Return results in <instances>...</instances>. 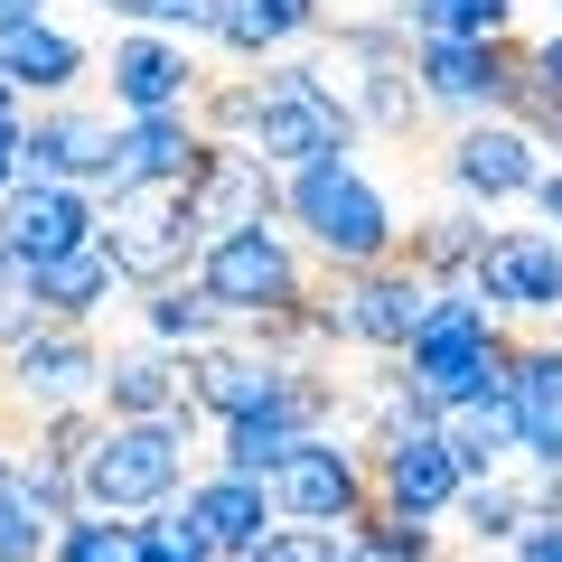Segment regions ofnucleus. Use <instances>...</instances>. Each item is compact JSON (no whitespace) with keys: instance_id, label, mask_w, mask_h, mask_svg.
Returning <instances> with one entry per match:
<instances>
[{"instance_id":"cd10ccee","label":"nucleus","mask_w":562,"mask_h":562,"mask_svg":"<svg viewBox=\"0 0 562 562\" xmlns=\"http://www.w3.org/2000/svg\"><path fill=\"white\" fill-rule=\"evenodd\" d=\"M450 516H460L469 543H516V535H525V497H516V479H469L460 497H450Z\"/></svg>"},{"instance_id":"4be33fe9","label":"nucleus","mask_w":562,"mask_h":562,"mask_svg":"<svg viewBox=\"0 0 562 562\" xmlns=\"http://www.w3.org/2000/svg\"><path fill=\"white\" fill-rule=\"evenodd\" d=\"M441 450L460 460V479H506V460H516V422H506V394L450 403V413H441Z\"/></svg>"},{"instance_id":"f3484780","label":"nucleus","mask_w":562,"mask_h":562,"mask_svg":"<svg viewBox=\"0 0 562 562\" xmlns=\"http://www.w3.org/2000/svg\"><path fill=\"white\" fill-rule=\"evenodd\" d=\"M281 384V366L262 357V347H244V338H216V347H198L188 357V422H244L262 394Z\"/></svg>"},{"instance_id":"7c9ffc66","label":"nucleus","mask_w":562,"mask_h":562,"mask_svg":"<svg viewBox=\"0 0 562 562\" xmlns=\"http://www.w3.org/2000/svg\"><path fill=\"white\" fill-rule=\"evenodd\" d=\"M347 562H441V535L431 525H357L347 535Z\"/></svg>"},{"instance_id":"f704fd0d","label":"nucleus","mask_w":562,"mask_h":562,"mask_svg":"<svg viewBox=\"0 0 562 562\" xmlns=\"http://www.w3.org/2000/svg\"><path fill=\"white\" fill-rule=\"evenodd\" d=\"M516 562H562V516H553V525H525V535H516Z\"/></svg>"},{"instance_id":"2f4dec72","label":"nucleus","mask_w":562,"mask_h":562,"mask_svg":"<svg viewBox=\"0 0 562 562\" xmlns=\"http://www.w3.org/2000/svg\"><path fill=\"white\" fill-rule=\"evenodd\" d=\"M244 562H347V535H328V525H272Z\"/></svg>"},{"instance_id":"dca6fc26","label":"nucleus","mask_w":562,"mask_h":562,"mask_svg":"<svg viewBox=\"0 0 562 562\" xmlns=\"http://www.w3.org/2000/svg\"><path fill=\"white\" fill-rule=\"evenodd\" d=\"M206 160V132L188 113H150V122H122L113 132V179H103V198L113 188H188Z\"/></svg>"},{"instance_id":"39448f33","label":"nucleus","mask_w":562,"mask_h":562,"mask_svg":"<svg viewBox=\"0 0 562 562\" xmlns=\"http://www.w3.org/2000/svg\"><path fill=\"white\" fill-rule=\"evenodd\" d=\"M262 497H272L281 525H328V535H357V525H375V487H366V450L357 441H301L291 460L262 479Z\"/></svg>"},{"instance_id":"1a4fd4ad","label":"nucleus","mask_w":562,"mask_h":562,"mask_svg":"<svg viewBox=\"0 0 562 562\" xmlns=\"http://www.w3.org/2000/svg\"><path fill=\"white\" fill-rule=\"evenodd\" d=\"M94 384H103V347L85 338V328H38L29 347H10V357H0V403H10V413H29V422L94 403Z\"/></svg>"},{"instance_id":"7ed1b4c3","label":"nucleus","mask_w":562,"mask_h":562,"mask_svg":"<svg viewBox=\"0 0 562 562\" xmlns=\"http://www.w3.org/2000/svg\"><path fill=\"white\" fill-rule=\"evenodd\" d=\"M188 487V422H103L76 469V516H160Z\"/></svg>"},{"instance_id":"c9c22d12","label":"nucleus","mask_w":562,"mask_h":562,"mask_svg":"<svg viewBox=\"0 0 562 562\" xmlns=\"http://www.w3.org/2000/svg\"><path fill=\"white\" fill-rule=\"evenodd\" d=\"M535 94L562 103V38H535Z\"/></svg>"},{"instance_id":"72a5a7b5","label":"nucleus","mask_w":562,"mask_h":562,"mask_svg":"<svg viewBox=\"0 0 562 562\" xmlns=\"http://www.w3.org/2000/svg\"><path fill=\"white\" fill-rule=\"evenodd\" d=\"M20 140H29V113H0V198L29 179V169H20Z\"/></svg>"},{"instance_id":"c85d7f7f","label":"nucleus","mask_w":562,"mask_h":562,"mask_svg":"<svg viewBox=\"0 0 562 562\" xmlns=\"http://www.w3.org/2000/svg\"><path fill=\"white\" fill-rule=\"evenodd\" d=\"M47 562H140V516H66Z\"/></svg>"},{"instance_id":"4468645a","label":"nucleus","mask_w":562,"mask_h":562,"mask_svg":"<svg viewBox=\"0 0 562 562\" xmlns=\"http://www.w3.org/2000/svg\"><path fill=\"white\" fill-rule=\"evenodd\" d=\"M94 216L103 206L85 198V188L20 179L10 198H0V244H10L20 262H57V254H76V244H94Z\"/></svg>"},{"instance_id":"f257e3e1","label":"nucleus","mask_w":562,"mask_h":562,"mask_svg":"<svg viewBox=\"0 0 562 562\" xmlns=\"http://www.w3.org/2000/svg\"><path fill=\"white\" fill-rule=\"evenodd\" d=\"M281 225H301V254L319 272H375L403 254V225L384 206V188L357 160H310L281 179Z\"/></svg>"},{"instance_id":"ea45409f","label":"nucleus","mask_w":562,"mask_h":562,"mask_svg":"<svg viewBox=\"0 0 562 562\" xmlns=\"http://www.w3.org/2000/svg\"><path fill=\"white\" fill-rule=\"evenodd\" d=\"M0 113H20V94H10V85H0Z\"/></svg>"},{"instance_id":"6e6552de","label":"nucleus","mask_w":562,"mask_h":562,"mask_svg":"<svg viewBox=\"0 0 562 562\" xmlns=\"http://www.w3.org/2000/svg\"><path fill=\"white\" fill-rule=\"evenodd\" d=\"M179 206H188V235H198V254H206V244H225V235L281 225V179L254 150H235V140H206V160H198V179L179 188Z\"/></svg>"},{"instance_id":"2eb2a0df","label":"nucleus","mask_w":562,"mask_h":562,"mask_svg":"<svg viewBox=\"0 0 562 562\" xmlns=\"http://www.w3.org/2000/svg\"><path fill=\"white\" fill-rule=\"evenodd\" d=\"M94 413L103 422H188V357L169 347H122L103 357V384H94Z\"/></svg>"},{"instance_id":"a878e982","label":"nucleus","mask_w":562,"mask_h":562,"mask_svg":"<svg viewBox=\"0 0 562 562\" xmlns=\"http://www.w3.org/2000/svg\"><path fill=\"white\" fill-rule=\"evenodd\" d=\"M57 525H66V516L29 487V469L0 479V562H47V553H57Z\"/></svg>"},{"instance_id":"4c0bfd02","label":"nucleus","mask_w":562,"mask_h":562,"mask_svg":"<svg viewBox=\"0 0 562 562\" xmlns=\"http://www.w3.org/2000/svg\"><path fill=\"white\" fill-rule=\"evenodd\" d=\"M0 20H38V0H0Z\"/></svg>"},{"instance_id":"6ab92c4d","label":"nucleus","mask_w":562,"mask_h":562,"mask_svg":"<svg viewBox=\"0 0 562 562\" xmlns=\"http://www.w3.org/2000/svg\"><path fill=\"white\" fill-rule=\"evenodd\" d=\"M0 85L10 94H66V85H85V47L47 20H0Z\"/></svg>"},{"instance_id":"9b49d317","label":"nucleus","mask_w":562,"mask_h":562,"mask_svg":"<svg viewBox=\"0 0 562 562\" xmlns=\"http://www.w3.org/2000/svg\"><path fill=\"white\" fill-rule=\"evenodd\" d=\"M441 179L460 188L469 206H497V198H525V188L543 179V160H535V140H525L516 122L479 113V122H460V132L441 140Z\"/></svg>"},{"instance_id":"0eeeda50","label":"nucleus","mask_w":562,"mask_h":562,"mask_svg":"<svg viewBox=\"0 0 562 562\" xmlns=\"http://www.w3.org/2000/svg\"><path fill=\"white\" fill-rule=\"evenodd\" d=\"M469 291L497 328H535V319H562V235L543 225H506V235L479 244L469 262Z\"/></svg>"},{"instance_id":"20e7f679","label":"nucleus","mask_w":562,"mask_h":562,"mask_svg":"<svg viewBox=\"0 0 562 562\" xmlns=\"http://www.w3.org/2000/svg\"><path fill=\"white\" fill-rule=\"evenodd\" d=\"M94 244L103 262H113V281H140V291H160V281H179L188 262H198V235H188V206L179 188H113V198H94Z\"/></svg>"},{"instance_id":"473e14b6","label":"nucleus","mask_w":562,"mask_h":562,"mask_svg":"<svg viewBox=\"0 0 562 562\" xmlns=\"http://www.w3.org/2000/svg\"><path fill=\"white\" fill-rule=\"evenodd\" d=\"M140 562H216V553L179 506H160V516H140Z\"/></svg>"},{"instance_id":"423d86ee","label":"nucleus","mask_w":562,"mask_h":562,"mask_svg":"<svg viewBox=\"0 0 562 562\" xmlns=\"http://www.w3.org/2000/svg\"><path fill=\"white\" fill-rule=\"evenodd\" d=\"M319 310H328V338L366 347V357L394 366L413 347L422 310H431V281L403 272V262H375V272H319Z\"/></svg>"},{"instance_id":"e433bc0d","label":"nucleus","mask_w":562,"mask_h":562,"mask_svg":"<svg viewBox=\"0 0 562 562\" xmlns=\"http://www.w3.org/2000/svg\"><path fill=\"white\" fill-rule=\"evenodd\" d=\"M525 198H535V206H543V225H562V169H543V179H535V188H525Z\"/></svg>"},{"instance_id":"9d476101","label":"nucleus","mask_w":562,"mask_h":562,"mask_svg":"<svg viewBox=\"0 0 562 562\" xmlns=\"http://www.w3.org/2000/svg\"><path fill=\"white\" fill-rule=\"evenodd\" d=\"M366 487H375V516L384 525H441L450 497H460V460L441 450V422L431 431H413V441H384L366 450Z\"/></svg>"},{"instance_id":"a211bd4d","label":"nucleus","mask_w":562,"mask_h":562,"mask_svg":"<svg viewBox=\"0 0 562 562\" xmlns=\"http://www.w3.org/2000/svg\"><path fill=\"white\" fill-rule=\"evenodd\" d=\"M179 516L206 535V553H216V562H244V553L281 525L272 497H262L254 479H225V469H216V479H188V506H179Z\"/></svg>"},{"instance_id":"5701e85b","label":"nucleus","mask_w":562,"mask_h":562,"mask_svg":"<svg viewBox=\"0 0 562 562\" xmlns=\"http://www.w3.org/2000/svg\"><path fill=\"white\" fill-rule=\"evenodd\" d=\"M413 85L422 103H450V113H487V38H413Z\"/></svg>"},{"instance_id":"ddd939ff","label":"nucleus","mask_w":562,"mask_h":562,"mask_svg":"<svg viewBox=\"0 0 562 562\" xmlns=\"http://www.w3.org/2000/svg\"><path fill=\"white\" fill-rule=\"evenodd\" d=\"M113 132H122V122L57 103V113L29 122L20 169H29V179H57V188H85V198H103V179H113Z\"/></svg>"},{"instance_id":"bb28decb","label":"nucleus","mask_w":562,"mask_h":562,"mask_svg":"<svg viewBox=\"0 0 562 562\" xmlns=\"http://www.w3.org/2000/svg\"><path fill=\"white\" fill-rule=\"evenodd\" d=\"M516 0H403V38H506Z\"/></svg>"},{"instance_id":"58836bf2","label":"nucleus","mask_w":562,"mask_h":562,"mask_svg":"<svg viewBox=\"0 0 562 562\" xmlns=\"http://www.w3.org/2000/svg\"><path fill=\"white\" fill-rule=\"evenodd\" d=\"M10 469H20V450H10V441H0V479H10Z\"/></svg>"},{"instance_id":"c756f323","label":"nucleus","mask_w":562,"mask_h":562,"mask_svg":"<svg viewBox=\"0 0 562 562\" xmlns=\"http://www.w3.org/2000/svg\"><path fill=\"white\" fill-rule=\"evenodd\" d=\"M38 328H47V310H38V262H20L10 244H0V357L29 347Z\"/></svg>"},{"instance_id":"f03ea898","label":"nucleus","mask_w":562,"mask_h":562,"mask_svg":"<svg viewBox=\"0 0 562 562\" xmlns=\"http://www.w3.org/2000/svg\"><path fill=\"white\" fill-rule=\"evenodd\" d=\"M188 281L216 301L225 328H291V319H310V310H319V262H310L291 235H272V225L206 244Z\"/></svg>"},{"instance_id":"393cba45","label":"nucleus","mask_w":562,"mask_h":562,"mask_svg":"<svg viewBox=\"0 0 562 562\" xmlns=\"http://www.w3.org/2000/svg\"><path fill=\"white\" fill-rule=\"evenodd\" d=\"M140 328H150V347H169V357H179V347H188V357H198V347H216V338H235V328H225L216 319V301H206V291H198V281H160V291H150V301H140Z\"/></svg>"},{"instance_id":"aec40b11","label":"nucleus","mask_w":562,"mask_h":562,"mask_svg":"<svg viewBox=\"0 0 562 562\" xmlns=\"http://www.w3.org/2000/svg\"><path fill=\"white\" fill-rule=\"evenodd\" d=\"M319 29H328L319 0H216V29L206 38H225L235 57H281V47L319 38Z\"/></svg>"},{"instance_id":"f8f14e48","label":"nucleus","mask_w":562,"mask_h":562,"mask_svg":"<svg viewBox=\"0 0 562 562\" xmlns=\"http://www.w3.org/2000/svg\"><path fill=\"white\" fill-rule=\"evenodd\" d=\"M198 94H206V66L188 57L179 38H150V29L113 38V103H122V122H150V113H198Z\"/></svg>"},{"instance_id":"412c9836","label":"nucleus","mask_w":562,"mask_h":562,"mask_svg":"<svg viewBox=\"0 0 562 562\" xmlns=\"http://www.w3.org/2000/svg\"><path fill=\"white\" fill-rule=\"evenodd\" d=\"M479 244H487V216L479 206H441V216H422V225H403V272H422L431 291L441 281H469V262H479Z\"/></svg>"},{"instance_id":"b1692460","label":"nucleus","mask_w":562,"mask_h":562,"mask_svg":"<svg viewBox=\"0 0 562 562\" xmlns=\"http://www.w3.org/2000/svg\"><path fill=\"white\" fill-rule=\"evenodd\" d=\"M103 301H113V262H103V244H76V254L38 262V310H47V328H85Z\"/></svg>"}]
</instances>
